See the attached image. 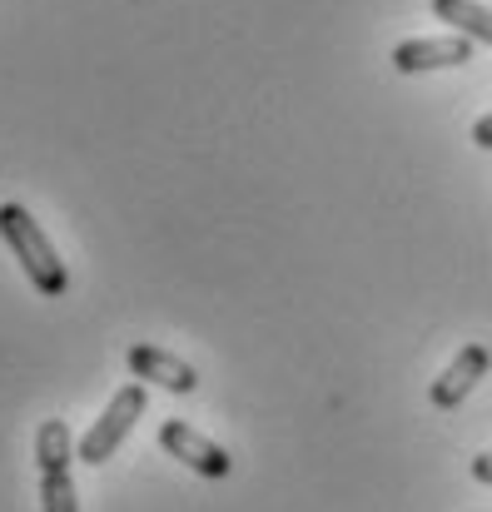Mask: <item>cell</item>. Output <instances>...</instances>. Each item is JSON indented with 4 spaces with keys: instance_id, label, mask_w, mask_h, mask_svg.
Returning <instances> with one entry per match:
<instances>
[{
    "instance_id": "obj_6",
    "label": "cell",
    "mask_w": 492,
    "mask_h": 512,
    "mask_svg": "<svg viewBox=\"0 0 492 512\" xmlns=\"http://www.w3.org/2000/svg\"><path fill=\"white\" fill-rule=\"evenodd\" d=\"M125 363L140 383H155V388H169V393H194L199 388V373L184 358H174L169 348H155V343H135L125 353Z\"/></svg>"
},
{
    "instance_id": "obj_1",
    "label": "cell",
    "mask_w": 492,
    "mask_h": 512,
    "mask_svg": "<svg viewBox=\"0 0 492 512\" xmlns=\"http://www.w3.org/2000/svg\"><path fill=\"white\" fill-rule=\"evenodd\" d=\"M0 239H5L10 254L20 259V269H25V279L35 284V294L60 299V294L70 289V274H65L55 244L45 239V229L30 219L25 204H0Z\"/></svg>"
},
{
    "instance_id": "obj_3",
    "label": "cell",
    "mask_w": 492,
    "mask_h": 512,
    "mask_svg": "<svg viewBox=\"0 0 492 512\" xmlns=\"http://www.w3.org/2000/svg\"><path fill=\"white\" fill-rule=\"evenodd\" d=\"M140 418H145V383H125V388L105 403V413L95 418V428L80 438L75 458H80V463H90V468L110 463V458H115V448L130 438V428H135Z\"/></svg>"
},
{
    "instance_id": "obj_10",
    "label": "cell",
    "mask_w": 492,
    "mask_h": 512,
    "mask_svg": "<svg viewBox=\"0 0 492 512\" xmlns=\"http://www.w3.org/2000/svg\"><path fill=\"white\" fill-rule=\"evenodd\" d=\"M473 478L492 488V453H478V458H473Z\"/></svg>"
},
{
    "instance_id": "obj_8",
    "label": "cell",
    "mask_w": 492,
    "mask_h": 512,
    "mask_svg": "<svg viewBox=\"0 0 492 512\" xmlns=\"http://www.w3.org/2000/svg\"><path fill=\"white\" fill-rule=\"evenodd\" d=\"M433 15L448 20L458 35L492 45V10L488 5H478V0H433Z\"/></svg>"
},
{
    "instance_id": "obj_4",
    "label": "cell",
    "mask_w": 492,
    "mask_h": 512,
    "mask_svg": "<svg viewBox=\"0 0 492 512\" xmlns=\"http://www.w3.org/2000/svg\"><path fill=\"white\" fill-rule=\"evenodd\" d=\"M160 448L169 453V458H179L184 468H194L199 478H229V473H234L229 448H219L214 438L194 433V428L179 423V418H169V423L160 428Z\"/></svg>"
},
{
    "instance_id": "obj_2",
    "label": "cell",
    "mask_w": 492,
    "mask_h": 512,
    "mask_svg": "<svg viewBox=\"0 0 492 512\" xmlns=\"http://www.w3.org/2000/svg\"><path fill=\"white\" fill-rule=\"evenodd\" d=\"M70 423L65 418H45L35 428V463H40V508L45 512H80L75 503V478H70Z\"/></svg>"
},
{
    "instance_id": "obj_5",
    "label": "cell",
    "mask_w": 492,
    "mask_h": 512,
    "mask_svg": "<svg viewBox=\"0 0 492 512\" xmlns=\"http://www.w3.org/2000/svg\"><path fill=\"white\" fill-rule=\"evenodd\" d=\"M393 70L398 75H423V70H453L473 60V40L468 35H433V40H403L393 45Z\"/></svg>"
},
{
    "instance_id": "obj_9",
    "label": "cell",
    "mask_w": 492,
    "mask_h": 512,
    "mask_svg": "<svg viewBox=\"0 0 492 512\" xmlns=\"http://www.w3.org/2000/svg\"><path fill=\"white\" fill-rule=\"evenodd\" d=\"M473 145H478V150H492V115H483V120L473 125Z\"/></svg>"
},
{
    "instance_id": "obj_7",
    "label": "cell",
    "mask_w": 492,
    "mask_h": 512,
    "mask_svg": "<svg viewBox=\"0 0 492 512\" xmlns=\"http://www.w3.org/2000/svg\"><path fill=\"white\" fill-rule=\"evenodd\" d=\"M492 353L483 343H468L448 368H443V378H433V388H428V398H433V408H458L473 388H478V378L488 373Z\"/></svg>"
}]
</instances>
